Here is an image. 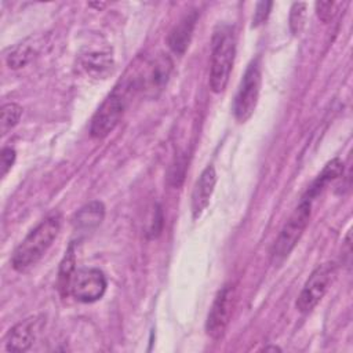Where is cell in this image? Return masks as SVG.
I'll return each instance as SVG.
<instances>
[{"label": "cell", "instance_id": "obj_1", "mask_svg": "<svg viewBox=\"0 0 353 353\" xmlns=\"http://www.w3.org/2000/svg\"><path fill=\"white\" fill-rule=\"evenodd\" d=\"M61 229V215L52 214L44 218L21 241L11 256V265L17 272H26L36 265L51 247Z\"/></svg>", "mask_w": 353, "mask_h": 353}, {"label": "cell", "instance_id": "obj_2", "mask_svg": "<svg viewBox=\"0 0 353 353\" xmlns=\"http://www.w3.org/2000/svg\"><path fill=\"white\" fill-rule=\"evenodd\" d=\"M236 54V39L230 26H221L212 37V52L210 66V87L214 92H222L233 69Z\"/></svg>", "mask_w": 353, "mask_h": 353}, {"label": "cell", "instance_id": "obj_3", "mask_svg": "<svg viewBox=\"0 0 353 353\" xmlns=\"http://www.w3.org/2000/svg\"><path fill=\"white\" fill-rule=\"evenodd\" d=\"M310 210H312L310 200L303 199L302 203L294 210L291 216L284 223L272 248V263L274 266L281 265L298 244L299 239L302 237L309 223L310 212H312Z\"/></svg>", "mask_w": 353, "mask_h": 353}, {"label": "cell", "instance_id": "obj_4", "mask_svg": "<svg viewBox=\"0 0 353 353\" xmlns=\"http://www.w3.org/2000/svg\"><path fill=\"white\" fill-rule=\"evenodd\" d=\"M259 91H261V68H259V61L255 59V61H251V63L248 65L240 81V85L233 102V113L240 123L247 121L252 116L258 103Z\"/></svg>", "mask_w": 353, "mask_h": 353}, {"label": "cell", "instance_id": "obj_5", "mask_svg": "<svg viewBox=\"0 0 353 353\" xmlns=\"http://www.w3.org/2000/svg\"><path fill=\"white\" fill-rule=\"evenodd\" d=\"M106 277L95 268L76 269L70 277L68 294L83 303H91L101 299L106 291Z\"/></svg>", "mask_w": 353, "mask_h": 353}, {"label": "cell", "instance_id": "obj_6", "mask_svg": "<svg viewBox=\"0 0 353 353\" xmlns=\"http://www.w3.org/2000/svg\"><path fill=\"white\" fill-rule=\"evenodd\" d=\"M335 276V265L331 262L319 265L306 280L296 299V309L301 313L310 312L325 295Z\"/></svg>", "mask_w": 353, "mask_h": 353}, {"label": "cell", "instance_id": "obj_7", "mask_svg": "<svg viewBox=\"0 0 353 353\" xmlns=\"http://www.w3.org/2000/svg\"><path fill=\"white\" fill-rule=\"evenodd\" d=\"M125 109L124 91L114 90L98 108L91 119L90 134L92 138H105L109 135L123 117Z\"/></svg>", "mask_w": 353, "mask_h": 353}, {"label": "cell", "instance_id": "obj_8", "mask_svg": "<svg viewBox=\"0 0 353 353\" xmlns=\"http://www.w3.org/2000/svg\"><path fill=\"white\" fill-rule=\"evenodd\" d=\"M236 305V290L232 284L222 287L208 312L205 321V331L212 339H219L223 336Z\"/></svg>", "mask_w": 353, "mask_h": 353}, {"label": "cell", "instance_id": "obj_9", "mask_svg": "<svg viewBox=\"0 0 353 353\" xmlns=\"http://www.w3.org/2000/svg\"><path fill=\"white\" fill-rule=\"evenodd\" d=\"M216 183V172L212 165H207L203 172L200 174L199 179L194 183L193 192H192V203L190 210L194 219L200 218L204 210L208 207L211 196L214 193Z\"/></svg>", "mask_w": 353, "mask_h": 353}, {"label": "cell", "instance_id": "obj_10", "mask_svg": "<svg viewBox=\"0 0 353 353\" xmlns=\"http://www.w3.org/2000/svg\"><path fill=\"white\" fill-rule=\"evenodd\" d=\"M148 66L149 68L146 69V72H143L141 79L134 80V83L131 81L130 85L134 84V87L142 90H160L167 83L171 72L172 63L170 58L159 57L157 59H154L153 63H149Z\"/></svg>", "mask_w": 353, "mask_h": 353}, {"label": "cell", "instance_id": "obj_11", "mask_svg": "<svg viewBox=\"0 0 353 353\" xmlns=\"http://www.w3.org/2000/svg\"><path fill=\"white\" fill-rule=\"evenodd\" d=\"M37 319L29 317L23 321L15 324L6 339V349L8 352H25L30 347L34 339V330H36Z\"/></svg>", "mask_w": 353, "mask_h": 353}, {"label": "cell", "instance_id": "obj_12", "mask_svg": "<svg viewBox=\"0 0 353 353\" xmlns=\"http://www.w3.org/2000/svg\"><path fill=\"white\" fill-rule=\"evenodd\" d=\"M196 19H197V14L190 12V14L185 15L178 22V25H175L174 29L171 30V33L168 36V46L175 54L182 55L186 51V48L190 43V37L193 33Z\"/></svg>", "mask_w": 353, "mask_h": 353}, {"label": "cell", "instance_id": "obj_13", "mask_svg": "<svg viewBox=\"0 0 353 353\" xmlns=\"http://www.w3.org/2000/svg\"><path fill=\"white\" fill-rule=\"evenodd\" d=\"M103 215H105L103 204L101 201H91L77 211L73 219V223L76 229L90 230L102 222Z\"/></svg>", "mask_w": 353, "mask_h": 353}, {"label": "cell", "instance_id": "obj_14", "mask_svg": "<svg viewBox=\"0 0 353 353\" xmlns=\"http://www.w3.org/2000/svg\"><path fill=\"white\" fill-rule=\"evenodd\" d=\"M343 172V164L339 159H334L331 160L324 168L323 171L319 174V176L316 178V181L312 183V186L307 190V197H305L306 200H310L312 197H314L316 194L320 193V190L332 179L338 178L341 174Z\"/></svg>", "mask_w": 353, "mask_h": 353}, {"label": "cell", "instance_id": "obj_15", "mask_svg": "<svg viewBox=\"0 0 353 353\" xmlns=\"http://www.w3.org/2000/svg\"><path fill=\"white\" fill-rule=\"evenodd\" d=\"M21 116H22V108L18 103L10 102L3 105L1 119H0L1 135H6L11 128H14L18 124Z\"/></svg>", "mask_w": 353, "mask_h": 353}, {"label": "cell", "instance_id": "obj_16", "mask_svg": "<svg viewBox=\"0 0 353 353\" xmlns=\"http://www.w3.org/2000/svg\"><path fill=\"white\" fill-rule=\"evenodd\" d=\"M76 263V258H74V252H73V247H70L63 258V261L61 262V268H59V288L68 294V287H69V281L70 277L73 274V272L76 270L74 268Z\"/></svg>", "mask_w": 353, "mask_h": 353}, {"label": "cell", "instance_id": "obj_17", "mask_svg": "<svg viewBox=\"0 0 353 353\" xmlns=\"http://www.w3.org/2000/svg\"><path fill=\"white\" fill-rule=\"evenodd\" d=\"M306 3H294L290 11V28L291 32L298 36L305 28L306 22Z\"/></svg>", "mask_w": 353, "mask_h": 353}, {"label": "cell", "instance_id": "obj_18", "mask_svg": "<svg viewBox=\"0 0 353 353\" xmlns=\"http://www.w3.org/2000/svg\"><path fill=\"white\" fill-rule=\"evenodd\" d=\"M109 66H110V61L103 54L88 55V58L84 61V68L87 69V72L95 76H103L105 73H108Z\"/></svg>", "mask_w": 353, "mask_h": 353}, {"label": "cell", "instance_id": "obj_19", "mask_svg": "<svg viewBox=\"0 0 353 353\" xmlns=\"http://www.w3.org/2000/svg\"><path fill=\"white\" fill-rule=\"evenodd\" d=\"M32 57V51L29 47L26 46H19L17 47L7 58V63L10 65V68L12 69H18V68H22L28 63V61Z\"/></svg>", "mask_w": 353, "mask_h": 353}, {"label": "cell", "instance_id": "obj_20", "mask_svg": "<svg viewBox=\"0 0 353 353\" xmlns=\"http://www.w3.org/2000/svg\"><path fill=\"white\" fill-rule=\"evenodd\" d=\"M335 3L334 1H317L316 3V14L324 23L330 22L335 14L334 11Z\"/></svg>", "mask_w": 353, "mask_h": 353}, {"label": "cell", "instance_id": "obj_21", "mask_svg": "<svg viewBox=\"0 0 353 353\" xmlns=\"http://www.w3.org/2000/svg\"><path fill=\"white\" fill-rule=\"evenodd\" d=\"M272 3L270 1H259L256 4L255 12H254V18H252V26H258L261 23H263L269 15Z\"/></svg>", "mask_w": 353, "mask_h": 353}, {"label": "cell", "instance_id": "obj_22", "mask_svg": "<svg viewBox=\"0 0 353 353\" xmlns=\"http://www.w3.org/2000/svg\"><path fill=\"white\" fill-rule=\"evenodd\" d=\"M15 161V150L12 148H4L0 154V167H1V176H4L8 170L12 167Z\"/></svg>", "mask_w": 353, "mask_h": 353}]
</instances>
